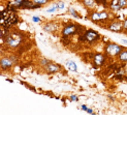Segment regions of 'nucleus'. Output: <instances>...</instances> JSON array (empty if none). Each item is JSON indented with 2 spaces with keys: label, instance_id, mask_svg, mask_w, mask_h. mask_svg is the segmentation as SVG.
Masks as SVG:
<instances>
[{
  "label": "nucleus",
  "instance_id": "a211bd4d",
  "mask_svg": "<svg viewBox=\"0 0 127 153\" xmlns=\"http://www.w3.org/2000/svg\"><path fill=\"white\" fill-rule=\"evenodd\" d=\"M97 4H100V5H103L104 7H109L108 4V0H95Z\"/></svg>",
  "mask_w": 127,
  "mask_h": 153
},
{
  "label": "nucleus",
  "instance_id": "39448f33",
  "mask_svg": "<svg viewBox=\"0 0 127 153\" xmlns=\"http://www.w3.org/2000/svg\"><path fill=\"white\" fill-rule=\"evenodd\" d=\"M109 7L113 10V12H119L122 8L127 7V0H112L110 2Z\"/></svg>",
  "mask_w": 127,
  "mask_h": 153
},
{
  "label": "nucleus",
  "instance_id": "4468645a",
  "mask_svg": "<svg viewBox=\"0 0 127 153\" xmlns=\"http://www.w3.org/2000/svg\"><path fill=\"white\" fill-rule=\"evenodd\" d=\"M118 60L122 63H127V49H123L118 55Z\"/></svg>",
  "mask_w": 127,
  "mask_h": 153
},
{
  "label": "nucleus",
  "instance_id": "f8f14e48",
  "mask_svg": "<svg viewBox=\"0 0 127 153\" xmlns=\"http://www.w3.org/2000/svg\"><path fill=\"white\" fill-rule=\"evenodd\" d=\"M0 63H1L2 71H7V69H10L13 67V65H14L13 60L8 57H3L1 59V62H0Z\"/></svg>",
  "mask_w": 127,
  "mask_h": 153
},
{
  "label": "nucleus",
  "instance_id": "393cba45",
  "mask_svg": "<svg viewBox=\"0 0 127 153\" xmlns=\"http://www.w3.org/2000/svg\"><path fill=\"white\" fill-rule=\"evenodd\" d=\"M32 21L33 22H39V21H41V19H39V18H37V17H33Z\"/></svg>",
  "mask_w": 127,
  "mask_h": 153
},
{
  "label": "nucleus",
  "instance_id": "aec40b11",
  "mask_svg": "<svg viewBox=\"0 0 127 153\" xmlns=\"http://www.w3.org/2000/svg\"><path fill=\"white\" fill-rule=\"evenodd\" d=\"M50 62H51V61H50L49 59H46V58H44L42 60H41V65H42L44 67H46L47 65L50 63Z\"/></svg>",
  "mask_w": 127,
  "mask_h": 153
},
{
  "label": "nucleus",
  "instance_id": "5701e85b",
  "mask_svg": "<svg viewBox=\"0 0 127 153\" xmlns=\"http://www.w3.org/2000/svg\"><path fill=\"white\" fill-rule=\"evenodd\" d=\"M69 100L70 102H78V100H79V97H78V95H71L69 97Z\"/></svg>",
  "mask_w": 127,
  "mask_h": 153
},
{
  "label": "nucleus",
  "instance_id": "6e6552de",
  "mask_svg": "<svg viewBox=\"0 0 127 153\" xmlns=\"http://www.w3.org/2000/svg\"><path fill=\"white\" fill-rule=\"evenodd\" d=\"M75 33H77V25H73V24H68L62 30V35L63 36H70V35L75 34Z\"/></svg>",
  "mask_w": 127,
  "mask_h": 153
},
{
  "label": "nucleus",
  "instance_id": "dca6fc26",
  "mask_svg": "<svg viewBox=\"0 0 127 153\" xmlns=\"http://www.w3.org/2000/svg\"><path fill=\"white\" fill-rule=\"evenodd\" d=\"M84 4L87 6V7H93V5L95 4V0H83Z\"/></svg>",
  "mask_w": 127,
  "mask_h": 153
},
{
  "label": "nucleus",
  "instance_id": "6ab92c4d",
  "mask_svg": "<svg viewBox=\"0 0 127 153\" xmlns=\"http://www.w3.org/2000/svg\"><path fill=\"white\" fill-rule=\"evenodd\" d=\"M33 2L37 5H44V4L48 3L49 0H33Z\"/></svg>",
  "mask_w": 127,
  "mask_h": 153
},
{
  "label": "nucleus",
  "instance_id": "412c9836",
  "mask_svg": "<svg viewBox=\"0 0 127 153\" xmlns=\"http://www.w3.org/2000/svg\"><path fill=\"white\" fill-rule=\"evenodd\" d=\"M56 5H57L58 10H63V8L65 7V4H64V2H62V1H59Z\"/></svg>",
  "mask_w": 127,
  "mask_h": 153
},
{
  "label": "nucleus",
  "instance_id": "a878e982",
  "mask_svg": "<svg viewBox=\"0 0 127 153\" xmlns=\"http://www.w3.org/2000/svg\"><path fill=\"white\" fill-rule=\"evenodd\" d=\"M81 109H82V110H84V111H87V110H88V108H87L85 105H83L81 107Z\"/></svg>",
  "mask_w": 127,
  "mask_h": 153
},
{
  "label": "nucleus",
  "instance_id": "1a4fd4ad",
  "mask_svg": "<svg viewBox=\"0 0 127 153\" xmlns=\"http://www.w3.org/2000/svg\"><path fill=\"white\" fill-rule=\"evenodd\" d=\"M104 61H106V56L103 54H95L94 57H93V64H94V67H99L101 65L104 64Z\"/></svg>",
  "mask_w": 127,
  "mask_h": 153
},
{
  "label": "nucleus",
  "instance_id": "9d476101",
  "mask_svg": "<svg viewBox=\"0 0 127 153\" xmlns=\"http://www.w3.org/2000/svg\"><path fill=\"white\" fill-rule=\"evenodd\" d=\"M44 69H46L47 73L50 74V75H54V74H57L58 71L61 69V66H60V65H58V64H56V63L50 62V63H49L46 67H44Z\"/></svg>",
  "mask_w": 127,
  "mask_h": 153
},
{
  "label": "nucleus",
  "instance_id": "b1692460",
  "mask_svg": "<svg viewBox=\"0 0 127 153\" xmlns=\"http://www.w3.org/2000/svg\"><path fill=\"white\" fill-rule=\"evenodd\" d=\"M123 29L127 31V19H125V21L123 22Z\"/></svg>",
  "mask_w": 127,
  "mask_h": 153
},
{
  "label": "nucleus",
  "instance_id": "4be33fe9",
  "mask_svg": "<svg viewBox=\"0 0 127 153\" xmlns=\"http://www.w3.org/2000/svg\"><path fill=\"white\" fill-rule=\"evenodd\" d=\"M56 10H58V7H57L56 4H55V5H53L51 8H48V10H47V12H48V13H54V12H56Z\"/></svg>",
  "mask_w": 127,
  "mask_h": 153
},
{
  "label": "nucleus",
  "instance_id": "20e7f679",
  "mask_svg": "<svg viewBox=\"0 0 127 153\" xmlns=\"http://www.w3.org/2000/svg\"><path fill=\"white\" fill-rule=\"evenodd\" d=\"M13 6L17 8H22V10H34V8L41 7V5H37L33 1L31 2L29 0H16Z\"/></svg>",
  "mask_w": 127,
  "mask_h": 153
},
{
  "label": "nucleus",
  "instance_id": "f3484780",
  "mask_svg": "<svg viewBox=\"0 0 127 153\" xmlns=\"http://www.w3.org/2000/svg\"><path fill=\"white\" fill-rule=\"evenodd\" d=\"M69 13H70V15H71V16H73L75 18H78V19H81V18H82L81 16H79V13L75 12V10H73L72 7H70V8H69Z\"/></svg>",
  "mask_w": 127,
  "mask_h": 153
},
{
  "label": "nucleus",
  "instance_id": "f03ea898",
  "mask_svg": "<svg viewBox=\"0 0 127 153\" xmlns=\"http://www.w3.org/2000/svg\"><path fill=\"white\" fill-rule=\"evenodd\" d=\"M4 42H5V44L7 45L10 48H17V47L20 46V44L22 42V36L20 34H18V33H10L8 32L7 35L6 36H4Z\"/></svg>",
  "mask_w": 127,
  "mask_h": 153
},
{
  "label": "nucleus",
  "instance_id": "bb28decb",
  "mask_svg": "<svg viewBox=\"0 0 127 153\" xmlns=\"http://www.w3.org/2000/svg\"><path fill=\"white\" fill-rule=\"evenodd\" d=\"M87 112H88V113H90V114H93V110H91V109H88V110H87Z\"/></svg>",
  "mask_w": 127,
  "mask_h": 153
},
{
  "label": "nucleus",
  "instance_id": "f257e3e1",
  "mask_svg": "<svg viewBox=\"0 0 127 153\" xmlns=\"http://www.w3.org/2000/svg\"><path fill=\"white\" fill-rule=\"evenodd\" d=\"M1 24L4 28H10L13 24H16L19 19L17 18L16 13L13 12V8L12 7H7L6 10H4L3 12L1 13Z\"/></svg>",
  "mask_w": 127,
  "mask_h": 153
},
{
  "label": "nucleus",
  "instance_id": "cd10ccee",
  "mask_svg": "<svg viewBox=\"0 0 127 153\" xmlns=\"http://www.w3.org/2000/svg\"><path fill=\"white\" fill-rule=\"evenodd\" d=\"M125 73L127 74V64H126V67H125Z\"/></svg>",
  "mask_w": 127,
  "mask_h": 153
},
{
  "label": "nucleus",
  "instance_id": "ddd939ff",
  "mask_svg": "<svg viewBox=\"0 0 127 153\" xmlns=\"http://www.w3.org/2000/svg\"><path fill=\"white\" fill-rule=\"evenodd\" d=\"M57 25L55 23H48L46 24V25L44 26V31H47V32H54V31H57Z\"/></svg>",
  "mask_w": 127,
  "mask_h": 153
},
{
  "label": "nucleus",
  "instance_id": "7ed1b4c3",
  "mask_svg": "<svg viewBox=\"0 0 127 153\" xmlns=\"http://www.w3.org/2000/svg\"><path fill=\"white\" fill-rule=\"evenodd\" d=\"M123 47L120 46V45H117L115 42H110L106 46V55L109 56V57H112V58H115L121 53V51L123 50Z\"/></svg>",
  "mask_w": 127,
  "mask_h": 153
},
{
  "label": "nucleus",
  "instance_id": "2eb2a0df",
  "mask_svg": "<svg viewBox=\"0 0 127 153\" xmlns=\"http://www.w3.org/2000/svg\"><path fill=\"white\" fill-rule=\"evenodd\" d=\"M66 67H67L70 71H72V73H77L78 71L77 64H75V62L72 61V60H67V61H66Z\"/></svg>",
  "mask_w": 127,
  "mask_h": 153
},
{
  "label": "nucleus",
  "instance_id": "423d86ee",
  "mask_svg": "<svg viewBox=\"0 0 127 153\" xmlns=\"http://www.w3.org/2000/svg\"><path fill=\"white\" fill-rule=\"evenodd\" d=\"M85 38H86V42H97V40L100 38V35L98 32H96L95 30H93V29H89V30H87L86 32H85L84 34Z\"/></svg>",
  "mask_w": 127,
  "mask_h": 153
},
{
  "label": "nucleus",
  "instance_id": "0eeeda50",
  "mask_svg": "<svg viewBox=\"0 0 127 153\" xmlns=\"http://www.w3.org/2000/svg\"><path fill=\"white\" fill-rule=\"evenodd\" d=\"M108 18H109V13H106V12L94 13H91L90 16V19L94 22H103L106 20H108Z\"/></svg>",
  "mask_w": 127,
  "mask_h": 153
},
{
  "label": "nucleus",
  "instance_id": "9b49d317",
  "mask_svg": "<svg viewBox=\"0 0 127 153\" xmlns=\"http://www.w3.org/2000/svg\"><path fill=\"white\" fill-rule=\"evenodd\" d=\"M110 30H112L113 32H122V31L124 30L123 29V23H121V22L119 21H114L112 23L109 25L108 27Z\"/></svg>",
  "mask_w": 127,
  "mask_h": 153
}]
</instances>
